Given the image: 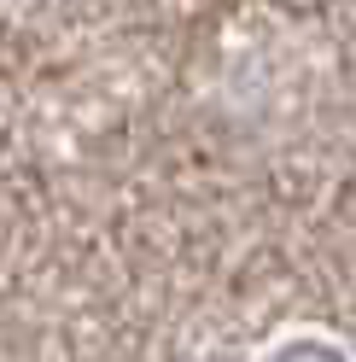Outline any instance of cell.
I'll return each instance as SVG.
<instances>
[{
  "mask_svg": "<svg viewBox=\"0 0 356 362\" xmlns=\"http://www.w3.org/2000/svg\"><path fill=\"white\" fill-rule=\"evenodd\" d=\"M275 362H339L327 345H316V339H298V345H280V356Z\"/></svg>",
  "mask_w": 356,
  "mask_h": 362,
  "instance_id": "obj_1",
  "label": "cell"
}]
</instances>
